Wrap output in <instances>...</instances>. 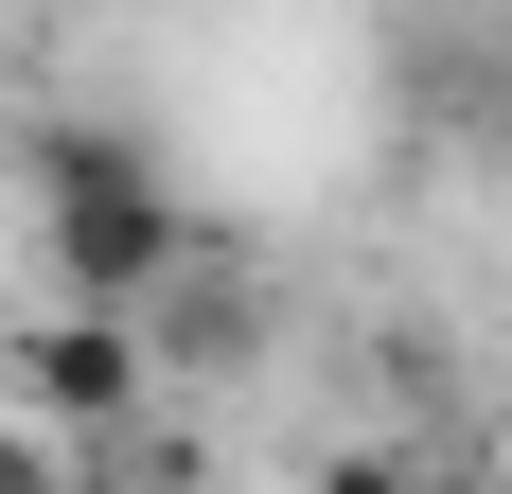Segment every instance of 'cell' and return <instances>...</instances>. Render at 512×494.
<instances>
[{"label": "cell", "mask_w": 512, "mask_h": 494, "mask_svg": "<svg viewBox=\"0 0 512 494\" xmlns=\"http://www.w3.org/2000/svg\"><path fill=\"white\" fill-rule=\"evenodd\" d=\"M18 177H36V247H53V300H159L177 265H195V212H177V177H159L124 124H89V106H53L36 142H18Z\"/></svg>", "instance_id": "6da1fadb"}, {"label": "cell", "mask_w": 512, "mask_h": 494, "mask_svg": "<svg viewBox=\"0 0 512 494\" xmlns=\"http://www.w3.org/2000/svg\"><path fill=\"white\" fill-rule=\"evenodd\" d=\"M0 406H36L71 442H124L159 406V318L142 300H53V318H18L0 336Z\"/></svg>", "instance_id": "7a4b0ae2"}, {"label": "cell", "mask_w": 512, "mask_h": 494, "mask_svg": "<svg viewBox=\"0 0 512 494\" xmlns=\"http://www.w3.org/2000/svg\"><path fill=\"white\" fill-rule=\"evenodd\" d=\"M142 318H159V371H212V353H248V336H265V300L230 283L212 247H195V265H177V283L142 300Z\"/></svg>", "instance_id": "3957f363"}, {"label": "cell", "mask_w": 512, "mask_h": 494, "mask_svg": "<svg viewBox=\"0 0 512 494\" xmlns=\"http://www.w3.org/2000/svg\"><path fill=\"white\" fill-rule=\"evenodd\" d=\"M0 494H89L71 424H36V406H0Z\"/></svg>", "instance_id": "277c9868"}, {"label": "cell", "mask_w": 512, "mask_h": 494, "mask_svg": "<svg viewBox=\"0 0 512 494\" xmlns=\"http://www.w3.org/2000/svg\"><path fill=\"white\" fill-rule=\"evenodd\" d=\"M301 494H442V477H424L407 442H318V459H301Z\"/></svg>", "instance_id": "5b68a950"}]
</instances>
